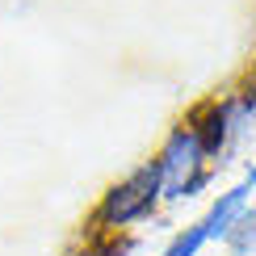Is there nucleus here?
<instances>
[{
  "label": "nucleus",
  "instance_id": "f257e3e1",
  "mask_svg": "<svg viewBox=\"0 0 256 256\" xmlns=\"http://www.w3.org/2000/svg\"><path fill=\"white\" fill-rule=\"evenodd\" d=\"M160 164V194L164 198H194L206 185V152H202V138L189 122H180L168 134L164 152L156 156Z\"/></svg>",
  "mask_w": 256,
  "mask_h": 256
},
{
  "label": "nucleus",
  "instance_id": "f03ea898",
  "mask_svg": "<svg viewBox=\"0 0 256 256\" xmlns=\"http://www.w3.org/2000/svg\"><path fill=\"white\" fill-rule=\"evenodd\" d=\"M160 198H164V194H160V164H156V160H147L143 168H134L122 185H114L110 194L101 198V206H97V214H92V222H97V227H105V231L130 227L134 218H147V214H152Z\"/></svg>",
  "mask_w": 256,
  "mask_h": 256
},
{
  "label": "nucleus",
  "instance_id": "7ed1b4c3",
  "mask_svg": "<svg viewBox=\"0 0 256 256\" xmlns=\"http://www.w3.org/2000/svg\"><path fill=\"white\" fill-rule=\"evenodd\" d=\"M244 214H248V185H236V189H227V194L206 210V218H202L206 240H227Z\"/></svg>",
  "mask_w": 256,
  "mask_h": 256
},
{
  "label": "nucleus",
  "instance_id": "20e7f679",
  "mask_svg": "<svg viewBox=\"0 0 256 256\" xmlns=\"http://www.w3.org/2000/svg\"><path fill=\"white\" fill-rule=\"evenodd\" d=\"M202 244H210V240H206V227H202V218H198V222H189V227L180 231L172 244H168L164 256H198V252H202Z\"/></svg>",
  "mask_w": 256,
  "mask_h": 256
},
{
  "label": "nucleus",
  "instance_id": "39448f33",
  "mask_svg": "<svg viewBox=\"0 0 256 256\" xmlns=\"http://www.w3.org/2000/svg\"><path fill=\"white\" fill-rule=\"evenodd\" d=\"M248 185H256V168H252V172H248Z\"/></svg>",
  "mask_w": 256,
  "mask_h": 256
}]
</instances>
